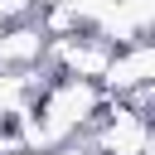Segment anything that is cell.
<instances>
[{
	"label": "cell",
	"instance_id": "1",
	"mask_svg": "<svg viewBox=\"0 0 155 155\" xmlns=\"http://www.w3.org/2000/svg\"><path fill=\"white\" fill-rule=\"evenodd\" d=\"M150 15H155V0H107L102 19H97V39L126 48V44H140L150 34Z\"/></svg>",
	"mask_w": 155,
	"mask_h": 155
},
{
	"label": "cell",
	"instance_id": "2",
	"mask_svg": "<svg viewBox=\"0 0 155 155\" xmlns=\"http://www.w3.org/2000/svg\"><path fill=\"white\" fill-rule=\"evenodd\" d=\"M111 44L107 39H97V34H68V39H58L53 44V58L63 63V78H87V82H97L102 73H107V63H111Z\"/></svg>",
	"mask_w": 155,
	"mask_h": 155
},
{
	"label": "cell",
	"instance_id": "3",
	"mask_svg": "<svg viewBox=\"0 0 155 155\" xmlns=\"http://www.w3.org/2000/svg\"><path fill=\"white\" fill-rule=\"evenodd\" d=\"M150 78H155V53H150V44L140 39V44H126V48L111 53V63H107V73H102V87L116 92V97H126L131 87H145Z\"/></svg>",
	"mask_w": 155,
	"mask_h": 155
},
{
	"label": "cell",
	"instance_id": "4",
	"mask_svg": "<svg viewBox=\"0 0 155 155\" xmlns=\"http://www.w3.org/2000/svg\"><path fill=\"white\" fill-rule=\"evenodd\" d=\"M97 155H150V126H145V116H136V111H126L116 102V111L102 126Z\"/></svg>",
	"mask_w": 155,
	"mask_h": 155
},
{
	"label": "cell",
	"instance_id": "5",
	"mask_svg": "<svg viewBox=\"0 0 155 155\" xmlns=\"http://www.w3.org/2000/svg\"><path fill=\"white\" fill-rule=\"evenodd\" d=\"M48 53V34L39 24H15V29H0V73H19L29 63H39Z\"/></svg>",
	"mask_w": 155,
	"mask_h": 155
},
{
	"label": "cell",
	"instance_id": "6",
	"mask_svg": "<svg viewBox=\"0 0 155 155\" xmlns=\"http://www.w3.org/2000/svg\"><path fill=\"white\" fill-rule=\"evenodd\" d=\"M29 107H34V87L24 82V73H0V121H15Z\"/></svg>",
	"mask_w": 155,
	"mask_h": 155
},
{
	"label": "cell",
	"instance_id": "7",
	"mask_svg": "<svg viewBox=\"0 0 155 155\" xmlns=\"http://www.w3.org/2000/svg\"><path fill=\"white\" fill-rule=\"evenodd\" d=\"M34 5H39V0H0V24H10V19H24Z\"/></svg>",
	"mask_w": 155,
	"mask_h": 155
},
{
	"label": "cell",
	"instance_id": "8",
	"mask_svg": "<svg viewBox=\"0 0 155 155\" xmlns=\"http://www.w3.org/2000/svg\"><path fill=\"white\" fill-rule=\"evenodd\" d=\"M58 155H97V150H82V145H68V150H58Z\"/></svg>",
	"mask_w": 155,
	"mask_h": 155
}]
</instances>
